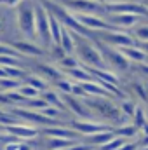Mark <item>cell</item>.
<instances>
[{
	"label": "cell",
	"instance_id": "6da1fadb",
	"mask_svg": "<svg viewBox=\"0 0 148 150\" xmlns=\"http://www.w3.org/2000/svg\"><path fill=\"white\" fill-rule=\"evenodd\" d=\"M18 19H19L21 35H25L26 40H32V38L37 37V28H35V2L23 0L18 5Z\"/></svg>",
	"mask_w": 148,
	"mask_h": 150
},
{
	"label": "cell",
	"instance_id": "7a4b0ae2",
	"mask_svg": "<svg viewBox=\"0 0 148 150\" xmlns=\"http://www.w3.org/2000/svg\"><path fill=\"white\" fill-rule=\"evenodd\" d=\"M49 16L51 12H47V9L42 4H35V28H37V38L40 40L42 45H51L52 38H51V26H49Z\"/></svg>",
	"mask_w": 148,
	"mask_h": 150
},
{
	"label": "cell",
	"instance_id": "3957f363",
	"mask_svg": "<svg viewBox=\"0 0 148 150\" xmlns=\"http://www.w3.org/2000/svg\"><path fill=\"white\" fill-rule=\"evenodd\" d=\"M72 129H75L82 138L85 136H91V134H96V133H103V131H115V127H111L108 122H98V120H85V119H78L73 120L72 124Z\"/></svg>",
	"mask_w": 148,
	"mask_h": 150
},
{
	"label": "cell",
	"instance_id": "277c9868",
	"mask_svg": "<svg viewBox=\"0 0 148 150\" xmlns=\"http://www.w3.org/2000/svg\"><path fill=\"white\" fill-rule=\"evenodd\" d=\"M99 37L106 42V47L122 49V47L136 45V40L125 32H105V33H99Z\"/></svg>",
	"mask_w": 148,
	"mask_h": 150
},
{
	"label": "cell",
	"instance_id": "5b68a950",
	"mask_svg": "<svg viewBox=\"0 0 148 150\" xmlns=\"http://www.w3.org/2000/svg\"><path fill=\"white\" fill-rule=\"evenodd\" d=\"M66 7H72L77 11V14H84V12H99L105 11V5H99L96 0H65Z\"/></svg>",
	"mask_w": 148,
	"mask_h": 150
},
{
	"label": "cell",
	"instance_id": "8992f818",
	"mask_svg": "<svg viewBox=\"0 0 148 150\" xmlns=\"http://www.w3.org/2000/svg\"><path fill=\"white\" fill-rule=\"evenodd\" d=\"M106 21L113 26H117L118 30L125 32L127 28H132L136 23H140V16H134V14H108Z\"/></svg>",
	"mask_w": 148,
	"mask_h": 150
},
{
	"label": "cell",
	"instance_id": "52a82bcc",
	"mask_svg": "<svg viewBox=\"0 0 148 150\" xmlns=\"http://www.w3.org/2000/svg\"><path fill=\"white\" fill-rule=\"evenodd\" d=\"M42 134H47L49 138H61V140H72V142H78L82 136L72 129V127H63V126H54V127H47L40 131Z\"/></svg>",
	"mask_w": 148,
	"mask_h": 150
},
{
	"label": "cell",
	"instance_id": "ba28073f",
	"mask_svg": "<svg viewBox=\"0 0 148 150\" xmlns=\"http://www.w3.org/2000/svg\"><path fill=\"white\" fill-rule=\"evenodd\" d=\"M101 54L106 56V58H105V63L110 61L115 68H118V70H127V68H129V59H125V56H124L118 49L105 47V49L101 51Z\"/></svg>",
	"mask_w": 148,
	"mask_h": 150
},
{
	"label": "cell",
	"instance_id": "9c48e42d",
	"mask_svg": "<svg viewBox=\"0 0 148 150\" xmlns=\"http://www.w3.org/2000/svg\"><path fill=\"white\" fill-rule=\"evenodd\" d=\"M11 45L18 51V54H21V58H28V56H42L44 51L38 47L37 44H32L28 40H12Z\"/></svg>",
	"mask_w": 148,
	"mask_h": 150
},
{
	"label": "cell",
	"instance_id": "30bf717a",
	"mask_svg": "<svg viewBox=\"0 0 148 150\" xmlns=\"http://www.w3.org/2000/svg\"><path fill=\"white\" fill-rule=\"evenodd\" d=\"M115 136H117L115 131H103V133H96V134L85 136V138H84V140H85L84 143H87V145H91V147H98V149H101L103 145H106L108 142H111Z\"/></svg>",
	"mask_w": 148,
	"mask_h": 150
},
{
	"label": "cell",
	"instance_id": "8fae6325",
	"mask_svg": "<svg viewBox=\"0 0 148 150\" xmlns=\"http://www.w3.org/2000/svg\"><path fill=\"white\" fill-rule=\"evenodd\" d=\"M124 56H125V59H129V61H132V63H145L148 59V56L138 47V45H132V47H122V49H118Z\"/></svg>",
	"mask_w": 148,
	"mask_h": 150
},
{
	"label": "cell",
	"instance_id": "7c38bea8",
	"mask_svg": "<svg viewBox=\"0 0 148 150\" xmlns=\"http://www.w3.org/2000/svg\"><path fill=\"white\" fill-rule=\"evenodd\" d=\"M61 49H63L68 56H72V54H73V51H75L73 35H72L70 28H66L65 25H63V32H61Z\"/></svg>",
	"mask_w": 148,
	"mask_h": 150
},
{
	"label": "cell",
	"instance_id": "4fadbf2b",
	"mask_svg": "<svg viewBox=\"0 0 148 150\" xmlns=\"http://www.w3.org/2000/svg\"><path fill=\"white\" fill-rule=\"evenodd\" d=\"M66 72V75L70 77V79H73V80H77V84H82V82H91L92 80V75L89 74L84 67L80 68H72V70H65Z\"/></svg>",
	"mask_w": 148,
	"mask_h": 150
},
{
	"label": "cell",
	"instance_id": "5bb4252c",
	"mask_svg": "<svg viewBox=\"0 0 148 150\" xmlns=\"http://www.w3.org/2000/svg\"><path fill=\"white\" fill-rule=\"evenodd\" d=\"M115 134L120 136V138H125V140L129 142V140H132V138H140V129H136L132 124H127V126L115 127Z\"/></svg>",
	"mask_w": 148,
	"mask_h": 150
},
{
	"label": "cell",
	"instance_id": "9a60e30c",
	"mask_svg": "<svg viewBox=\"0 0 148 150\" xmlns=\"http://www.w3.org/2000/svg\"><path fill=\"white\" fill-rule=\"evenodd\" d=\"M25 84H28V86L35 87L38 93H45V91H49V89H47V87H49L47 80H45V79H42V77H38V75H28V77L25 79Z\"/></svg>",
	"mask_w": 148,
	"mask_h": 150
},
{
	"label": "cell",
	"instance_id": "2e32d148",
	"mask_svg": "<svg viewBox=\"0 0 148 150\" xmlns=\"http://www.w3.org/2000/svg\"><path fill=\"white\" fill-rule=\"evenodd\" d=\"M42 100H45L49 107H56V108H59V110L65 108V101L58 96L56 91H45V93H42Z\"/></svg>",
	"mask_w": 148,
	"mask_h": 150
},
{
	"label": "cell",
	"instance_id": "e0dca14e",
	"mask_svg": "<svg viewBox=\"0 0 148 150\" xmlns=\"http://www.w3.org/2000/svg\"><path fill=\"white\" fill-rule=\"evenodd\" d=\"M129 35L134 38L136 42H148V25L134 26L132 32H129Z\"/></svg>",
	"mask_w": 148,
	"mask_h": 150
},
{
	"label": "cell",
	"instance_id": "ac0fdd59",
	"mask_svg": "<svg viewBox=\"0 0 148 150\" xmlns=\"http://www.w3.org/2000/svg\"><path fill=\"white\" fill-rule=\"evenodd\" d=\"M18 93L25 98V100H35V98H38V93L35 87H32V86H28V84H21V87L18 89Z\"/></svg>",
	"mask_w": 148,
	"mask_h": 150
},
{
	"label": "cell",
	"instance_id": "d6986e66",
	"mask_svg": "<svg viewBox=\"0 0 148 150\" xmlns=\"http://www.w3.org/2000/svg\"><path fill=\"white\" fill-rule=\"evenodd\" d=\"M56 84V89L59 91V93H63V94H73V82L72 80H68V79H61V80H58V82H54Z\"/></svg>",
	"mask_w": 148,
	"mask_h": 150
},
{
	"label": "cell",
	"instance_id": "ffe728a7",
	"mask_svg": "<svg viewBox=\"0 0 148 150\" xmlns=\"http://www.w3.org/2000/svg\"><path fill=\"white\" fill-rule=\"evenodd\" d=\"M127 143V140L125 138H120V136H115L111 142H108L106 145H103L101 149H98V150H120L124 145Z\"/></svg>",
	"mask_w": 148,
	"mask_h": 150
},
{
	"label": "cell",
	"instance_id": "44dd1931",
	"mask_svg": "<svg viewBox=\"0 0 148 150\" xmlns=\"http://www.w3.org/2000/svg\"><path fill=\"white\" fill-rule=\"evenodd\" d=\"M136 108H138V107H136L131 100H125V101H122V103H120V112L124 113V115H127L129 119H132V117H134Z\"/></svg>",
	"mask_w": 148,
	"mask_h": 150
},
{
	"label": "cell",
	"instance_id": "7402d4cb",
	"mask_svg": "<svg viewBox=\"0 0 148 150\" xmlns=\"http://www.w3.org/2000/svg\"><path fill=\"white\" fill-rule=\"evenodd\" d=\"M40 113L45 115V117H49V119H52V120H58V122H59V117H61V110L56 108V107H47V108H44Z\"/></svg>",
	"mask_w": 148,
	"mask_h": 150
},
{
	"label": "cell",
	"instance_id": "603a6c76",
	"mask_svg": "<svg viewBox=\"0 0 148 150\" xmlns=\"http://www.w3.org/2000/svg\"><path fill=\"white\" fill-rule=\"evenodd\" d=\"M145 2H147V4H148V0H145Z\"/></svg>",
	"mask_w": 148,
	"mask_h": 150
}]
</instances>
